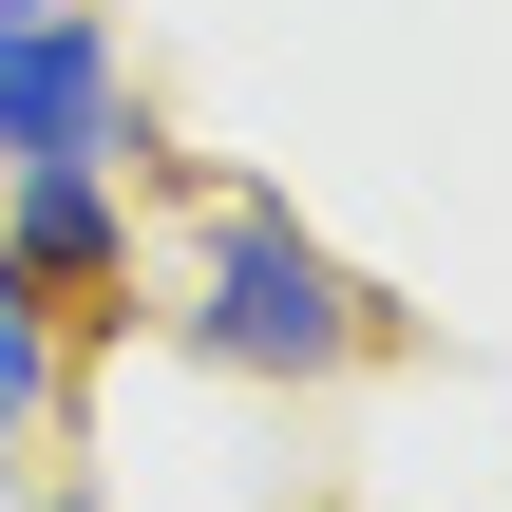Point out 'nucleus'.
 <instances>
[{
	"label": "nucleus",
	"instance_id": "nucleus-1",
	"mask_svg": "<svg viewBox=\"0 0 512 512\" xmlns=\"http://www.w3.org/2000/svg\"><path fill=\"white\" fill-rule=\"evenodd\" d=\"M171 342H190L209 380H342V361L380 342V304H361V266H342L285 190H228L209 247H190V285H171Z\"/></svg>",
	"mask_w": 512,
	"mask_h": 512
},
{
	"label": "nucleus",
	"instance_id": "nucleus-2",
	"mask_svg": "<svg viewBox=\"0 0 512 512\" xmlns=\"http://www.w3.org/2000/svg\"><path fill=\"white\" fill-rule=\"evenodd\" d=\"M114 133H133V57H114V19H95V0L0 19V171H38V152H114Z\"/></svg>",
	"mask_w": 512,
	"mask_h": 512
},
{
	"label": "nucleus",
	"instance_id": "nucleus-3",
	"mask_svg": "<svg viewBox=\"0 0 512 512\" xmlns=\"http://www.w3.org/2000/svg\"><path fill=\"white\" fill-rule=\"evenodd\" d=\"M19 209H0V266L38 285V304H76V285H133V190H114V152H38V171H0Z\"/></svg>",
	"mask_w": 512,
	"mask_h": 512
},
{
	"label": "nucleus",
	"instance_id": "nucleus-4",
	"mask_svg": "<svg viewBox=\"0 0 512 512\" xmlns=\"http://www.w3.org/2000/svg\"><path fill=\"white\" fill-rule=\"evenodd\" d=\"M38 418H57V304L0 266V437H38Z\"/></svg>",
	"mask_w": 512,
	"mask_h": 512
},
{
	"label": "nucleus",
	"instance_id": "nucleus-5",
	"mask_svg": "<svg viewBox=\"0 0 512 512\" xmlns=\"http://www.w3.org/2000/svg\"><path fill=\"white\" fill-rule=\"evenodd\" d=\"M0 19H57V0H0Z\"/></svg>",
	"mask_w": 512,
	"mask_h": 512
}]
</instances>
